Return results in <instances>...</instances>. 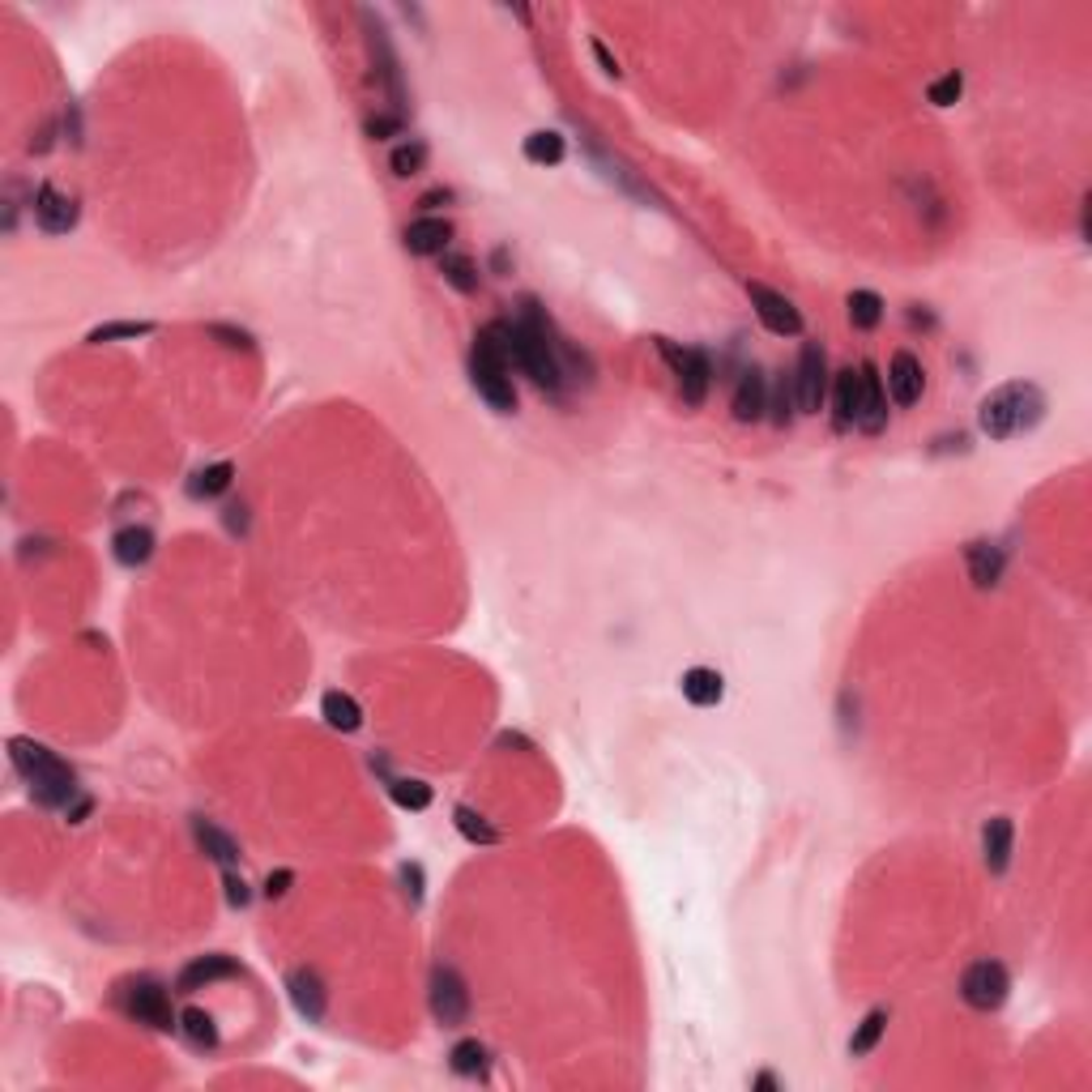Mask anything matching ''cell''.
Returning a JSON list of instances; mask_svg holds the SVG:
<instances>
[{
  "instance_id": "cell-1",
  "label": "cell",
  "mask_w": 1092,
  "mask_h": 1092,
  "mask_svg": "<svg viewBox=\"0 0 1092 1092\" xmlns=\"http://www.w3.org/2000/svg\"><path fill=\"white\" fill-rule=\"evenodd\" d=\"M486 329H492V337L504 347L508 363L521 367L538 389L555 393L563 385V347H559L551 321L538 312V303H525V312L516 316V321H492Z\"/></svg>"
},
{
  "instance_id": "cell-2",
  "label": "cell",
  "mask_w": 1092,
  "mask_h": 1092,
  "mask_svg": "<svg viewBox=\"0 0 1092 1092\" xmlns=\"http://www.w3.org/2000/svg\"><path fill=\"white\" fill-rule=\"evenodd\" d=\"M1046 418V393L1032 380H1012L994 389L982 406H977V427L986 431L990 440H1016L1028 436L1032 427Z\"/></svg>"
},
{
  "instance_id": "cell-3",
  "label": "cell",
  "mask_w": 1092,
  "mask_h": 1092,
  "mask_svg": "<svg viewBox=\"0 0 1092 1092\" xmlns=\"http://www.w3.org/2000/svg\"><path fill=\"white\" fill-rule=\"evenodd\" d=\"M9 760L13 768L26 777L31 794L43 802V807H69L77 798V777L65 760H56V752H47L43 742L31 738H9Z\"/></svg>"
},
{
  "instance_id": "cell-4",
  "label": "cell",
  "mask_w": 1092,
  "mask_h": 1092,
  "mask_svg": "<svg viewBox=\"0 0 1092 1092\" xmlns=\"http://www.w3.org/2000/svg\"><path fill=\"white\" fill-rule=\"evenodd\" d=\"M470 380H474L478 397H482L492 410H500V414H512V410H516L512 363H508L504 347L492 337V329H482V333L474 337V351H470Z\"/></svg>"
},
{
  "instance_id": "cell-5",
  "label": "cell",
  "mask_w": 1092,
  "mask_h": 1092,
  "mask_svg": "<svg viewBox=\"0 0 1092 1092\" xmlns=\"http://www.w3.org/2000/svg\"><path fill=\"white\" fill-rule=\"evenodd\" d=\"M657 351L670 363L675 380H679V393H683V406H704L708 397V380H713V367H708V355L696 351V347H679L670 337H657Z\"/></svg>"
},
{
  "instance_id": "cell-6",
  "label": "cell",
  "mask_w": 1092,
  "mask_h": 1092,
  "mask_svg": "<svg viewBox=\"0 0 1092 1092\" xmlns=\"http://www.w3.org/2000/svg\"><path fill=\"white\" fill-rule=\"evenodd\" d=\"M1008 994H1012V973L998 960H977L960 977V998L973 1012H998L1008 1003Z\"/></svg>"
},
{
  "instance_id": "cell-7",
  "label": "cell",
  "mask_w": 1092,
  "mask_h": 1092,
  "mask_svg": "<svg viewBox=\"0 0 1092 1092\" xmlns=\"http://www.w3.org/2000/svg\"><path fill=\"white\" fill-rule=\"evenodd\" d=\"M427 1003H431V1016H436L444 1028L466 1024V1016H470V990L462 982V973H457L452 964H436V969H431Z\"/></svg>"
},
{
  "instance_id": "cell-8",
  "label": "cell",
  "mask_w": 1092,
  "mask_h": 1092,
  "mask_svg": "<svg viewBox=\"0 0 1092 1092\" xmlns=\"http://www.w3.org/2000/svg\"><path fill=\"white\" fill-rule=\"evenodd\" d=\"M794 397L802 414H820L824 397H828V355L820 341H807L794 367Z\"/></svg>"
},
{
  "instance_id": "cell-9",
  "label": "cell",
  "mask_w": 1092,
  "mask_h": 1092,
  "mask_svg": "<svg viewBox=\"0 0 1092 1092\" xmlns=\"http://www.w3.org/2000/svg\"><path fill=\"white\" fill-rule=\"evenodd\" d=\"M747 295H752V307H756L760 325L768 333H777V337H798L802 333V316L781 291H772V286H764V282H747Z\"/></svg>"
},
{
  "instance_id": "cell-10",
  "label": "cell",
  "mask_w": 1092,
  "mask_h": 1092,
  "mask_svg": "<svg viewBox=\"0 0 1092 1092\" xmlns=\"http://www.w3.org/2000/svg\"><path fill=\"white\" fill-rule=\"evenodd\" d=\"M124 1012H129L137 1024L158 1028V1032L180 1028L176 1016H171V998H167V990L154 986V982H137V986H129V994H124Z\"/></svg>"
},
{
  "instance_id": "cell-11",
  "label": "cell",
  "mask_w": 1092,
  "mask_h": 1092,
  "mask_svg": "<svg viewBox=\"0 0 1092 1092\" xmlns=\"http://www.w3.org/2000/svg\"><path fill=\"white\" fill-rule=\"evenodd\" d=\"M858 427L867 431V436H879L887 427V393H883V380L875 363H862L858 367Z\"/></svg>"
},
{
  "instance_id": "cell-12",
  "label": "cell",
  "mask_w": 1092,
  "mask_h": 1092,
  "mask_svg": "<svg viewBox=\"0 0 1092 1092\" xmlns=\"http://www.w3.org/2000/svg\"><path fill=\"white\" fill-rule=\"evenodd\" d=\"M35 222H39V231H47V235H69L77 226V201L69 192H61L56 184H39V192H35Z\"/></svg>"
},
{
  "instance_id": "cell-13",
  "label": "cell",
  "mask_w": 1092,
  "mask_h": 1092,
  "mask_svg": "<svg viewBox=\"0 0 1092 1092\" xmlns=\"http://www.w3.org/2000/svg\"><path fill=\"white\" fill-rule=\"evenodd\" d=\"M922 389H926V371H922V359L909 355V351H897L893 363H887V393L901 410L917 406L922 401Z\"/></svg>"
},
{
  "instance_id": "cell-14",
  "label": "cell",
  "mask_w": 1092,
  "mask_h": 1092,
  "mask_svg": "<svg viewBox=\"0 0 1092 1092\" xmlns=\"http://www.w3.org/2000/svg\"><path fill=\"white\" fill-rule=\"evenodd\" d=\"M286 990H291V1003L295 1012L307 1020V1024H321L325 1020V1008H329V994H325V982L316 969H295L286 977Z\"/></svg>"
},
{
  "instance_id": "cell-15",
  "label": "cell",
  "mask_w": 1092,
  "mask_h": 1092,
  "mask_svg": "<svg viewBox=\"0 0 1092 1092\" xmlns=\"http://www.w3.org/2000/svg\"><path fill=\"white\" fill-rule=\"evenodd\" d=\"M240 973H244V969H240V960H231V956H196L192 964L180 969L176 986H180L184 994H192V990H206V986H214V982H231V977H240Z\"/></svg>"
},
{
  "instance_id": "cell-16",
  "label": "cell",
  "mask_w": 1092,
  "mask_h": 1092,
  "mask_svg": "<svg viewBox=\"0 0 1092 1092\" xmlns=\"http://www.w3.org/2000/svg\"><path fill=\"white\" fill-rule=\"evenodd\" d=\"M730 410H734L738 423H756V418H764V410H768V380H764V371H760V367H747L742 376H738V389H734Z\"/></svg>"
},
{
  "instance_id": "cell-17",
  "label": "cell",
  "mask_w": 1092,
  "mask_h": 1092,
  "mask_svg": "<svg viewBox=\"0 0 1092 1092\" xmlns=\"http://www.w3.org/2000/svg\"><path fill=\"white\" fill-rule=\"evenodd\" d=\"M1012 845H1016V828L1008 815H994L986 828H982V858H986V867L990 875H1003L1012 867Z\"/></svg>"
},
{
  "instance_id": "cell-18",
  "label": "cell",
  "mask_w": 1092,
  "mask_h": 1092,
  "mask_svg": "<svg viewBox=\"0 0 1092 1092\" xmlns=\"http://www.w3.org/2000/svg\"><path fill=\"white\" fill-rule=\"evenodd\" d=\"M448 240H452L448 218H418V222L406 226V248L414 256H444Z\"/></svg>"
},
{
  "instance_id": "cell-19",
  "label": "cell",
  "mask_w": 1092,
  "mask_h": 1092,
  "mask_svg": "<svg viewBox=\"0 0 1092 1092\" xmlns=\"http://www.w3.org/2000/svg\"><path fill=\"white\" fill-rule=\"evenodd\" d=\"M679 687H683V696L692 700L696 708H713V704H722V696H726V679L717 675V670H708V666L683 670Z\"/></svg>"
},
{
  "instance_id": "cell-20",
  "label": "cell",
  "mask_w": 1092,
  "mask_h": 1092,
  "mask_svg": "<svg viewBox=\"0 0 1092 1092\" xmlns=\"http://www.w3.org/2000/svg\"><path fill=\"white\" fill-rule=\"evenodd\" d=\"M111 555H116V563H124V568H141L154 555V534L146 525L120 530L116 538H111Z\"/></svg>"
},
{
  "instance_id": "cell-21",
  "label": "cell",
  "mask_w": 1092,
  "mask_h": 1092,
  "mask_svg": "<svg viewBox=\"0 0 1092 1092\" xmlns=\"http://www.w3.org/2000/svg\"><path fill=\"white\" fill-rule=\"evenodd\" d=\"M192 837H196V845L206 849L218 867H235L240 862V845L226 837V832L218 828V824H210V820H192Z\"/></svg>"
},
{
  "instance_id": "cell-22",
  "label": "cell",
  "mask_w": 1092,
  "mask_h": 1092,
  "mask_svg": "<svg viewBox=\"0 0 1092 1092\" xmlns=\"http://www.w3.org/2000/svg\"><path fill=\"white\" fill-rule=\"evenodd\" d=\"M964 559H969V572H973V585L977 589L998 585V577H1003V551H998L994 542H973L969 551H964Z\"/></svg>"
},
{
  "instance_id": "cell-23",
  "label": "cell",
  "mask_w": 1092,
  "mask_h": 1092,
  "mask_svg": "<svg viewBox=\"0 0 1092 1092\" xmlns=\"http://www.w3.org/2000/svg\"><path fill=\"white\" fill-rule=\"evenodd\" d=\"M321 713H325V722H329L333 730H341V734H355V730L363 726V708H359L347 692H325Z\"/></svg>"
},
{
  "instance_id": "cell-24",
  "label": "cell",
  "mask_w": 1092,
  "mask_h": 1092,
  "mask_svg": "<svg viewBox=\"0 0 1092 1092\" xmlns=\"http://www.w3.org/2000/svg\"><path fill=\"white\" fill-rule=\"evenodd\" d=\"M563 154H568L563 133H555V129H538V133L525 137V158H530L534 167H559Z\"/></svg>"
},
{
  "instance_id": "cell-25",
  "label": "cell",
  "mask_w": 1092,
  "mask_h": 1092,
  "mask_svg": "<svg viewBox=\"0 0 1092 1092\" xmlns=\"http://www.w3.org/2000/svg\"><path fill=\"white\" fill-rule=\"evenodd\" d=\"M231 478H235V466L231 462H214L206 470H196V478L188 482V496L192 500H214V496H222L226 486H231Z\"/></svg>"
},
{
  "instance_id": "cell-26",
  "label": "cell",
  "mask_w": 1092,
  "mask_h": 1092,
  "mask_svg": "<svg viewBox=\"0 0 1092 1092\" xmlns=\"http://www.w3.org/2000/svg\"><path fill=\"white\" fill-rule=\"evenodd\" d=\"M448 1067H452L457 1076H466V1080H478V1076H486V1046H482L478 1038L457 1042V1046L448 1050Z\"/></svg>"
},
{
  "instance_id": "cell-27",
  "label": "cell",
  "mask_w": 1092,
  "mask_h": 1092,
  "mask_svg": "<svg viewBox=\"0 0 1092 1092\" xmlns=\"http://www.w3.org/2000/svg\"><path fill=\"white\" fill-rule=\"evenodd\" d=\"M180 1032L196 1050H214L218 1046V1024H214L210 1012H201V1008H184L180 1012Z\"/></svg>"
},
{
  "instance_id": "cell-28",
  "label": "cell",
  "mask_w": 1092,
  "mask_h": 1092,
  "mask_svg": "<svg viewBox=\"0 0 1092 1092\" xmlns=\"http://www.w3.org/2000/svg\"><path fill=\"white\" fill-rule=\"evenodd\" d=\"M832 397H837V401H832V406H837V431L858 427V371L853 367H845L837 376V393H832Z\"/></svg>"
},
{
  "instance_id": "cell-29",
  "label": "cell",
  "mask_w": 1092,
  "mask_h": 1092,
  "mask_svg": "<svg viewBox=\"0 0 1092 1092\" xmlns=\"http://www.w3.org/2000/svg\"><path fill=\"white\" fill-rule=\"evenodd\" d=\"M440 274H444V282L452 286V291H462V295H474L478 291V269H474L470 256H462V252H444L440 256Z\"/></svg>"
},
{
  "instance_id": "cell-30",
  "label": "cell",
  "mask_w": 1092,
  "mask_h": 1092,
  "mask_svg": "<svg viewBox=\"0 0 1092 1092\" xmlns=\"http://www.w3.org/2000/svg\"><path fill=\"white\" fill-rule=\"evenodd\" d=\"M845 312H849V325L853 329H875L883 321V299L875 291H849Z\"/></svg>"
},
{
  "instance_id": "cell-31",
  "label": "cell",
  "mask_w": 1092,
  "mask_h": 1092,
  "mask_svg": "<svg viewBox=\"0 0 1092 1092\" xmlns=\"http://www.w3.org/2000/svg\"><path fill=\"white\" fill-rule=\"evenodd\" d=\"M883 1032H887V1012H883V1008H875L867 1020L858 1024V1032H853V1038H849V1054H853V1058H867V1054L879 1046V1038H883Z\"/></svg>"
},
{
  "instance_id": "cell-32",
  "label": "cell",
  "mask_w": 1092,
  "mask_h": 1092,
  "mask_svg": "<svg viewBox=\"0 0 1092 1092\" xmlns=\"http://www.w3.org/2000/svg\"><path fill=\"white\" fill-rule=\"evenodd\" d=\"M452 824H457V832H462L466 841H474V845H496V841H500V832H496L492 824H486L474 807H457V811H452Z\"/></svg>"
},
{
  "instance_id": "cell-33",
  "label": "cell",
  "mask_w": 1092,
  "mask_h": 1092,
  "mask_svg": "<svg viewBox=\"0 0 1092 1092\" xmlns=\"http://www.w3.org/2000/svg\"><path fill=\"white\" fill-rule=\"evenodd\" d=\"M389 794H393L397 807H406V811H427V807H431V786H427V781L393 777V781H389Z\"/></svg>"
},
{
  "instance_id": "cell-34",
  "label": "cell",
  "mask_w": 1092,
  "mask_h": 1092,
  "mask_svg": "<svg viewBox=\"0 0 1092 1092\" xmlns=\"http://www.w3.org/2000/svg\"><path fill=\"white\" fill-rule=\"evenodd\" d=\"M389 162H393V176L410 180V176H418V171L427 167V146H423L418 137H410L406 146H397V150H393V158H389Z\"/></svg>"
},
{
  "instance_id": "cell-35",
  "label": "cell",
  "mask_w": 1092,
  "mask_h": 1092,
  "mask_svg": "<svg viewBox=\"0 0 1092 1092\" xmlns=\"http://www.w3.org/2000/svg\"><path fill=\"white\" fill-rule=\"evenodd\" d=\"M146 333H154V325L150 321H111V325H99V329H90V337L85 341H120V337H146Z\"/></svg>"
},
{
  "instance_id": "cell-36",
  "label": "cell",
  "mask_w": 1092,
  "mask_h": 1092,
  "mask_svg": "<svg viewBox=\"0 0 1092 1092\" xmlns=\"http://www.w3.org/2000/svg\"><path fill=\"white\" fill-rule=\"evenodd\" d=\"M960 90H964V77L952 69V73H943V77H935V81L926 85V99H931L935 107H952V103L960 99Z\"/></svg>"
},
{
  "instance_id": "cell-37",
  "label": "cell",
  "mask_w": 1092,
  "mask_h": 1092,
  "mask_svg": "<svg viewBox=\"0 0 1092 1092\" xmlns=\"http://www.w3.org/2000/svg\"><path fill=\"white\" fill-rule=\"evenodd\" d=\"M794 376H781L777 380V393H772V401H768V410H772V423L777 427H790L794 423Z\"/></svg>"
},
{
  "instance_id": "cell-38",
  "label": "cell",
  "mask_w": 1092,
  "mask_h": 1092,
  "mask_svg": "<svg viewBox=\"0 0 1092 1092\" xmlns=\"http://www.w3.org/2000/svg\"><path fill=\"white\" fill-rule=\"evenodd\" d=\"M397 875H401V883H406V897L418 905L423 901V867H418V862H401Z\"/></svg>"
},
{
  "instance_id": "cell-39",
  "label": "cell",
  "mask_w": 1092,
  "mask_h": 1092,
  "mask_svg": "<svg viewBox=\"0 0 1092 1092\" xmlns=\"http://www.w3.org/2000/svg\"><path fill=\"white\" fill-rule=\"evenodd\" d=\"M393 133H401V116H371V120H367V137H371V141H385V137H393Z\"/></svg>"
},
{
  "instance_id": "cell-40",
  "label": "cell",
  "mask_w": 1092,
  "mask_h": 1092,
  "mask_svg": "<svg viewBox=\"0 0 1092 1092\" xmlns=\"http://www.w3.org/2000/svg\"><path fill=\"white\" fill-rule=\"evenodd\" d=\"M210 337H226V347L252 351V333H244V329H231V325H210Z\"/></svg>"
},
{
  "instance_id": "cell-41",
  "label": "cell",
  "mask_w": 1092,
  "mask_h": 1092,
  "mask_svg": "<svg viewBox=\"0 0 1092 1092\" xmlns=\"http://www.w3.org/2000/svg\"><path fill=\"white\" fill-rule=\"evenodd\" d=\"M291 883H295V871H274V875L265 879V897H269V901L286 897V893H291Z\"/></svg>"
},
{
  "instance_id": "cell-42",
  "label": "cell",
  "mask_w": 1092,
  "mask_h": 1092,
  "mask_svg": "<svg viewBox=\"0 0 1092 1092\" xmlns=\"http://www.w3.org/2000/svg\"><path fill=\"white\" fill-rule=\"evenodd\" d=\"M226 901H231L235 909H244V905L252 901V897H248V883H244L240 875H231V871H226Z\"/></svg>"
},
{
  "instance_id": "cell-43",
  "label": "cell",
  "mask_w": 1092,
  "mask_h": 1092,
  "mask_svg": "<svg viewBox=\"0 0 1092 1092\" xmlns=\"http://www.w3.org/2000/svg\"><path fill=\"white\" fill-rule=\"evenodd\" d=\"M589 47H593V56H597V65H602V73H611V77H619V61H615V56H611V47H607V43H602V39H593Z\"/></svg>"
},
{
  "instance_id": "cell-44",
  "label": "cell",
  "mask_w": 1092,
  "mask_h": 1092,
  "mask_svg": "<svg viewBox=\"0 0 1092 1092\" xmlns=\"http://www.w3.org/2000/svg\"><path fill=\"white\" fill-rule=\"evenodd\" d=\"M440 201H448V192H427V196L418 201V206H423V210H436V206H440Z\"/></svg>"
},
{
  "instance_id": "cell-45",
  "label": "cell",
  "mask_w": 1092,
  "mask_h": 1092,
  "mask_svg": "<svg viewBox=\"0 0 1092 1092\" xmlns=\"http://www.w3.org/2000/svg\"><path fill=\"white\" fill-rule=\"evenodd\" d=\"M752 1084H756V1088H764V1092H772V1088H777V1076H768V1071H760V1076H756Z\"/></svg>"
}]
</instances>
